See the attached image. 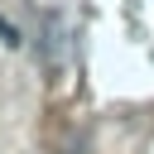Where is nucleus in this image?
I'll list each match as a JSON object with an SVG mask.
<instances>
[{
  "label": "nucleus",
  "instance_id": "nucleus-1",
  "mask_svg": "<svg viewBox=\"0 0 154 154\" xmlns=\"http://www.w3.org/2000/svg\"><path fill=\"white\" fill-rule=\"evenodd\" d=\"M0 43H5V48H19V43H24V38H19V29H14L5 14H0Z\"/></svg>",
  "mask_w": 154,
  "mask_h": 154
}]
</instances>
